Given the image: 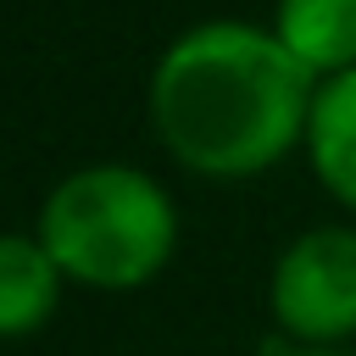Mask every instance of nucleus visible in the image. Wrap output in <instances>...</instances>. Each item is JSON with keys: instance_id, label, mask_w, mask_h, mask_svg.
Listing matches in <instances>:
<instances>
[{"instance_id": "1", "label": "nucleus", "mask_w": 356, "mask_h": 356, "mask_svg": "<svg viewBox=\"0 0 356 356\" xmlns=\"http://www.w3.org/2000/svg\"><path fill=\"white\" fill-rule=\"evenodd\" d=\"M312 72L256 22H195L150 72V117L167 150L211 178H245L278 161L312 111Z\"/></svg>"}, {"instance_id": "2", "label": "nucleus", "mask_w": 356, "mask_h": 356, "mask_svg": "<svg viewBox=\"0 0 356 356\" xmlns=\"http://www.w3.org/2000/svg\"><path fill=\"white\" fill-rule=\"evenodd\" d=\"M39 245L67 278L128 289L145 284L178 245L172 195L122 161L67 172L39 206Z\"/></svg>"}, {"instance_id": "3", "label": "nucleus", "mask_w": 356, "mask_h": 356, "mask_svg": "<svg viewBox=\"0 0 356 356\" xmlns=\"http://www.w3.org/2000/svg\"><path fill=\"white\" fill-rule=\"evenodd\" d=\"M273 317L295 345L356 334V228H306L273 267Z\"/></svg>"}, {"instance_id": "4", "label": "nucleus", "mask_w": 356, "mask_h": 356, "mask_svg": "<svg viewBox=\"0 0 356 356\" xmlns=\"http://www.w3.org/2000/svg\"><path fill=\"white\" fill-rule=\"evenodd\" d=\"M306 145H312L317 178L345 206H356V67L317 83L306 111Z\"/></svg>"}, {"instance_id": "5", "label": "nucleus", "mask_w": 356, "mask_h": 356, "mask_svg": "<svg viewBox=\"0 0 356 356\" xmlns=\"http://www.w3.org/2000/svg\"><path fill=\"white\" fill-rule=\"evenodd\" d=\"M273 33L306 72L356 67V0H278Z\"/></svg>"}, {"instance_id": "6", "label": "nucleus", "mask_w": 356, "mask_h": 356, "mask_svg": "<svg viewBox=\"0 0 356 356\" xmlns=\"http://www.w3.org/2000/svg\"><path fill=\"white\" fill-rule=\"evenodd\" d=\"M61 267L39 234H0V334H33L56 312Z\"/></svg>"}, {"instance_id": "7", "label": "nucleus", "mask_w": 356, "mask_h": 356, "mask_svg": "<svg viewBox=\"0 0 356 356\" xmlns=\"http://www.w3.org/2000/svg\"><path fill=\"white\" fill-rule=\"evenodd\" d=\"M261 356H350V350H339V345H295V339H261Z\"/></svg>"}]
</instances>
